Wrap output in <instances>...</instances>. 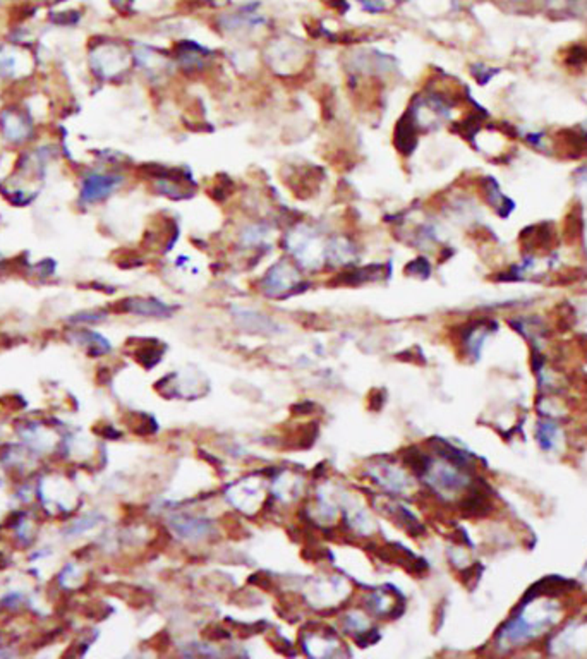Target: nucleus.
Returning <instances> with one entry per match:
<instances>
[{
  "mask_svg": "<svg viewBox=\"0 0 587 659\" xmlns=\"http://www.w3.org/2000/svg\"><path fill=\"white\" fill-rule=\"evenodd\" d=\"M227 498L234 506L246 513H253L260 508L263 500L261 481L256 477L242 479L227 489Z\"/></svg>",
  "mask_w": 587,
  "mask_h": 659,
  "instance_id": "f257e3e1",
  "label": "nucleus"
},
{
  "mask_svg": "<svg viewBox=\"0 0 587 659\" xmlns=\"http://www.w3.org/2000/svg\"><path fill=\"white\" fill-rule=\"evenodd\" d=\"M299 275L294 270V266L287 261H280L277 265L270 268L266 273L265 280H263V290L270 298H282L287 292H290L297 285Z\"/></svg>",
  "mask_w": 587,
  "mask_h": 659,
  "instance_id": "f03ea898",
  "label": "nucleus"
},
{
  "mask_svg": "<svg viewBox=\"0 0 587 659\" xmlns=\"http://www.w3.org/2000/svg\"><path fill=\"white\" fill-rule=\"evenodd\" d=\"M368 474L373 481L392 493H407L410 489V479L402 469L390 464L369 465Z\"/></svg>",
  "mask_w": 587,
  "mask_h": 659,
  "instance_id": "7ed1b4c3",
  "label": "nucleus"
},
{
  "mask_svg": "<svg viewBox=\"0 0 587 659\" xmlns=\"http://www.w3.org/2000/svg\"><path fill=\"white\" fill-rule=\"evenodd\" d=\"M170 525L179 538L187 541H199L213 533L212 521L191 517V515H175L170 518Z\"/></svg>",
  "mask_w": 587,
  "mask_h": 659,
  "instance_id": "20e7f679",
  "label": "nucleus"
},
{
  "mask_svg": "<svg viewBox=\"0 0 587 659\" xmlns=\"http://www.w3.org/2000/svg\"><path fill=\"white\" fill-rule=\"evenodd\" d=\"M121 184L119 177L110 175H92L84 180L83 184V200L88 203L104 200Z\"/></svg>",
  "mask_w": 587,
  "mask_h": 659,
  "instance_id": "39448f33",
  "label": "nucleus"
},
{
  "mask_svg": "<svg viewBox=\"0 0 587 659\" xmlns=\"http://www.w3.org/2000/svg\"><path fill=\"white\" fill-rule=\"evenodd\" d=\"M124 306L127 311L139 316H155V318H168L172 315V307L155 299H129Z\"/></svg>",
  "mask_w": 587,
  "mask_h": 659,
  "instance_id": "423d86ee",
  "label": "nucleus"
},
{
  "mask_svg": "<svg viewBox=\"0 0 587 659\" xmlns=\"http://www.w3.org/2000/svg\"><path fill=\"white\" fill-rule=\"evenodd\" d=\"M305 649L313 658L336 656V649H340V642L335 637L325 636V633H322V636L309 633L305 641Z\"/></svg>",
  "mask_w": 587,
  "mask_h": 659,
  "instance_id": "0eeeda50",
  "label": "nucleus"
},
{
  "mask_svg": "<svg viewBox=\"0 0 587 659\" xmlns=\"http://www.w3.org/2000/svg\"><path fill=\"white\" fill-rule=\"evenodd\" d=\"M236 320L241 327L251 330V332H263V333H275L278 332V327L272 320L266 316L258 315L254 311H248V309H237Z\"/></svg>",
  "mask_w": 587,
  "mask_h": 659,
  "instance_id": "6e6552de",
  "label": "nucleus"
},
{
  "mask_svg": "<svg viewBox=\"0 0 587 659\" xmlns=\"http://www.w3.org/2000/svg\"><path fill=\"white\" fill-rule=\"evenodd\" d=\"M366 606L368 609H371L373 613L378 616H387V615H393V592L390 587L385 589H378V591L371 592L366 597Z\"/></svg>",
  "mask_w": 587,
  "mask_h": 659,
  "instance_id": "1a4fd4ad",
  "label": "nucleus"
},
{
  "mask_svg": "<svg viewBox=\"0 0 587 659\" xmlns=\"http://www.w3.org/2000/svg\"><path fill=\"white\" fill-rule=\"evenodd\" d=\"M416 143V127H414V122H409V117L405 115L399 122V126H397L395 144L402 153H412Z\"/></svg>",
  "mask_w": 587,
  "mask_h": 659,
  "instance_id": "9d476101",
  "label": "nucleus"
},
{
  "mask_svg": "<svg viewBox=\"0 0 587 659\" xmlns=\"http://www.w3.org/2000/svg\"><path fill=\"white\" fill-rule=\"evenodd\" d=\"M179 48L180 52L177 53V59L184 67H203L204 60H207L208 57V52L204 50V48H201L199 45L194 43H180Z\"/></svg>",
  "mask_w": 587,
  "mask_h": 659,
  "instance_id": "9b49d317",
  "label": "nucleus"
},
{
  "mask_svg": "<svg viewBox=\"0 0 587 659\" xmlns=\"http://www.w3.org/2000/svg\"><path fill=\"white\" fill-rule=\"evenodd\" d=\"M299 488H301V481L295 479V477L287 472L278 477V479H275L273 483V493L278 498H282V500H287V496L294 498L295 493H299Z\"/></svg>",
  "mask_w": 587,
  "mask_h": 659,
  "instance_id": "f8f14e48",
  "label": "nucleus"
},
{
  "mask_svg": "<svg viewBox=\"0 0 587 659\" xmlns=\"http://www.w3.org/2000/svg\"><path fill=\"white\" fill-rule=\"evenodd\" d=\"M347 521L351 524L352 529L359 530L361 534H369L375 530V525L371 524V518L368 517V513L364 512L361 506H356V508H349L347 510Z\"/></svg>",
  "mask_w": 587,
  "mask_h": 659,
  "instance_id": "ddd939ff",
  "label": "nucleus"
},
{
  "mask_svg": "<svg viewBox=\"0 0 587 659\" xmlns=\"http://www.w3.org/2000/svg\"><path fill=\"white\" fill-rule=\"evenodd\" d=\"M346 627L352 632L357 633H364L369 628V623L366 620V616L361 615V613H349L346 616Z\"/></svg>",
  "mask_w": 587,
  "mask_h": 659,
  "instance_id": "4468645a",
  "label": "nucleus"
},
{
  "mask_svg": "<svg viewBox=\"0 0 587 659\" xmlns=\"http://www.w3.org/2000/svg\"><path fill=\"white\" fill-rule=\"evenodd\" d=\"M429 270H431L429 263L426 261V259H414V261L407 266V273L416 275V277H417V273H419L421 277H428Z\"/></svg>",
  "mask_w": 587,
  "mask_h": 659,
  "instance_id": "2eb2a0df",
  "label": "nucleus"
},
{
  "mask_svg": "<svg viewBox=\"0 0 587 659\" xmlns=\"http://www.w3.org/2000/svg\"><path fill=\"white\" fill-rule=\"evenodd\" d=\"M359 2L363 4L364 9L371 11V12H380V11L385 9L383 0H359Z\"/></svg>",
  "mask_w": 587,
  "mask_h": 659,
  "instance_id": "dca6fc26",
  "label": "nucleus"
},
{
  "mask_svg": "<svg viewBox=\"0 0 587 659\" xmlns=\"http://www.w3.org/2000/svg\"><path fill=\"white\" fill-rule=\"evenodd\" d=\"M572 2L574 0H546V4H548L549 7H553V9H561V7L569 6V4Z\"/></svg>",
  "mask_w": 587,
  "mask_h": 659,
  "instance_id": "f3484780",
  "label": "nucleus"
},
{
  "mask_svg": "<svg viewBox=\"0 0 587 659\" xmlns=\"http://www.w3.org/2000/svg\"><path fill=\"white\" fill-rule=\"evenodd\" d=\"M576 175H577V180H578V183H582V184H587V165H586V167L578 168Z\"/></svg>",
  "mask_w": 587,
  "mask_h": 659,
  "instance_id": "a211bd4d",
  "label": "nucleus"
},
{
  "mask_svg": "<svg viewBox=\"0 0 587 659\" xmlns=\"http://www.w3.org/2000/svg\"><path fill=\"white\" fill-rule=\"evenodd\" d=\"M514 2H524V0H514Z\"/></svg>",
  "mask_w": 587,
  "mask_h": 659,
  "instance_id": "6ab92c4d",
  "label": "nucleus"
}]
</instances>
